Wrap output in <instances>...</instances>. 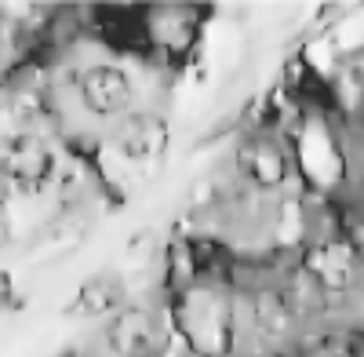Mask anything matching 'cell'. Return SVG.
<instances>
[{"label":"cell","mask_w":364,"mask_h":357,"mask_svg":"<svg viewBox=\"0 0 364 357\" xmlns=\"http://www.w3.org/2000/svg\"><path fill=\"white\" fill-rule=\"evenodd\" d=\"M132 299L128 295V288H124V281L120 277H91V281H84L80 284V292H77V299H73V310L80 314V317H91V321H109L120 307H124Z\"/></svg>","instance_id":"277c9868"},{"label":"cell","mask_w":364,"mask_h":357,"mask_svg":"<svg viewBox=\"0 0 364 357\" xmlns=\"http://www.w3.org/2000/svg\"><path fill=\"white\" fill-rule=\"evenodd\" d=\"M11 303H15V284L4 270H0V310H11Z\"/></svg>","instance_id":"5b68a950"},{"label":"cell","mask_w":364,"mask_h":357,"mask_svg":"<svg viewBox=\"0 0 364 357\" xmlns=\"http://www.w3.org/2000/svg\"><path fill=\"white\" fill-rule=\"evenodd\" d=\"M139 26H142V58L157 70L175 73L186 66L193 51L204 41L208 26V8L197 4H146L139 8Z\"/></svg>","instance_id":"7a4b0ae2"},{"label":"cell","mask_w":364,"mask_h":357,"mask_svg":"<svg viewBox=\"0 0 364 357\" xmlns=\"http://www.w3.org/2000/svg\"><path fill=\"white\" fill-rule=\"evenodd\" d=\"M175 336L190 357H233L237 292L226 270H211L168 299Z\"/></svg>","instance_id":"6da1fadb"},{"label":"cell","mask_w":364,"mask_h":357,"mask_svg":"<svg viewBox=\"0 0 364 357\" xmlns=\"http://www.w3.org/2000/svg\"><path fill=\"white\" fill-rule=\"evenodd\" d=\"M70 70H73V84H70L73 102L87 121L113 128L117 121H124L135 110H142L139 106V80L128 70L124 58H117V55L87 58V63L70 66Z\"/></svg>","instance_id":"3957f363"}]
</instances>
